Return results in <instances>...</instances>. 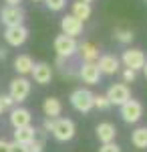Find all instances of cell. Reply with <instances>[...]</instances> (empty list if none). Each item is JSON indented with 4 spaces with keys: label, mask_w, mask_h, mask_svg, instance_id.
Here are the masks:
<instances>
[{
    "label": "cell",
    "mask_w": 147,
    "mask_h": 152,
    "mask_svg": "<svg viewBox=\"0 0 147 152\" xmlns=\"http://www.w3.org/2000/svg\"><path fill=\"white\" fill-rule=\"evenodd\" d=\"M6 57V51H4V49H0V59H4Z\"/></svg>",
    "instance_id": "obj_32"
},
{
    "label": "cell",
    "mask_w": 147,
    "mask_h": 152,
    "mask_svg": "<svg viewBox=\"0 0 147 152\" xmlns=\"http://www.w3.org/2000/svg\"><path fill=\"white\" fill-rule=\"evenodd\" d=\"M34 2H40V0H34Z\"/></svg>",
    "instance_id": "obj_36"
},
{
    "label": "cell",
    "mask_w": 147,
    "mask_h": 152,
    "mask_svg": "<svg viewBox=\"0 0 147 152\" xmlns=\"http://www.w3.org/2000/svg\"><path fill=\"white\" fill-rule=\"evenodd\" d=\"M4 112V104H2V97H0V114Z\"/></svg>",
    "instance_id": "obj_33"
},
{
    "label": "cell",
    "mask_w": 147,
    "mask_h": 152,
    "mask_svg": "<svg viewBox=\"0 0 147 152\" xmlns=\"http://www.w3.org/2000/svg\"><path fill=\"white\" fill-rule=\"evenodd\" d=\"M109 99L105 97V95H95L93 97V107H97V110H107L109 107Z\"/></svg>",
    "instance_id": "obj_23"
},
{
    "label": "cell",
    "mask_w": 147,
    "mask_h": 152,
    "mask_svg": "<svg viewBox=\"0 0 147 152\" xmlns=\"http://www.w3.org/2000/svg\"><path fill=\"white\" fill-rule=\"evenodd\" d=\"M0 152H10V142L0 140Z\"/></svg>",
    "instance_id": "obj_30"
},
{
    "label": "cell",
    "mask_w": 147,
    "mask_h": 152,
    "mask_svg": "<svg viewBox=\"0 0 147 152\" xmlns=\"http://www.w3.org/2000/svg\"><path fill=\"white\" fill-rule=\"evenodd\" d=\"M105 97L109 99V104H111V105H119V107H121L127 99H131L129 85H127V83H113V85L107 89Z\"/></svg>",
    "instance_id": "obj_3"
},
{
    "label": "cell",
    "mask_w": 147,
    "mask_h": 152,
    "mask_svg": "<svg viewBox=\"0 0 147 152\" xmlns=\"http://www.w3.org/2000/svg\"><path fill=\"white\" fill-rule=\"evenodd\" d=\"M30 122H32V116H30V112L26 107H14V110H10V124L14 126V130L26 128V126H30Z\"/></svg>",
    "instance_id": "obj_11"
},
{
    "label": "cell",
    "mask_w": 147,
    "mask_h": 152,
    "mask_svg": "<svg viewBox=\"0 0 147 152\" xmlns=\"http://www.w3.org/2000/svg\"><path fill=\"white\" fill-rule=\"evenodd\" d=\"M143 116V105L141 102H137V99H127L123 105H121V118H123V122L127 124H137L139 120Z\"/></svg>",
    "instance_id": "obj_4"
},
{
    "label": "cell",
    "mask_w": 147,
    "mask_h": 152,
    "mask_svg": "<svg viewBox=\"0 0 147 152\" xmlns=\"http://www.w3.org/2000/svg\"><path fill=\"white\" fill-rule=\"evenodd\" d=\"M95 132H97V138L101 144H111V142H115V136H117V128L111 122H101Z\"/></svg>",
    "instance_id": "obj_13"
},
{
    "label": "cell",
    "mask_w": 147,
    "mask_h": 152,
    "mask_svg": "<svg viewBox=\"0 0 147 152\" xmlns=\"http://www.w3.org/2000/svg\"><path fill=\"white\" fill-rule=\"evenodd\" d=\"M143 73H145V77H147V63L143 65Z\"/></svg>",
    "instance_id": "obj_34"
},
{
    "label": "cell",
    "mask_w": 147,
    "mask_h": 152,
    "mask_svg": "<svg viewBox=\"0 0 147 152\" xmlns=\"http://www.w3.org/2000/svg\"><path fill=\"white\" fill-rule=\"evenodd\" d=\"M113 35H115V39H117L119 43H123V45H127V43H131V41H133V37H135L131 28H123V26H117Z\"/></svg>",
    "instance_id": "obj_22"
},
{
    "label": "cell",
    "mask_w": 147,
    "mask_h": 152,
    "mask_svg": "<svg viewBox=\"0 0 147 152\" xmlns=\"http://www.w3.org/2000/svg\"><path fill=\"white\" fill-rule=\"evenodd\" d=\"M34 132H36V130H34L32 126H26V128H18V130H14V142H18V144H24V146H28V144L34 140Z\"/></svg>",
    "instance_id": "obj_19"
},
{
    "label": "cell",
    "mask_w": 147,
    "mask_h": 152,
    "mask_svg": "<svg viewBox=\"0 0 147 152\" xmlns=\"http://www.w3.org/2000/svg\"><path fill=\"white\" fill-rule=\"evenodd\" d=\"M131 144L139 148V150H143L147 148V128H137L133 134H131Z\"/></svg>",
    "instance_id": "obj_21"
},
{
    "label": "cell",
    "mask_w": 147,
    "mask_h": 152,
    "mask_svg": "<svg viewBox=\"0 0 147 152\" xmlns=\"http://www.w3.org/2000/svg\"><path fill=\"white\" fill-rule=\"evenodd\" d=\"M4 2H8V6H18V2H22V0H4Z\"/></svg>",
    "instance_id": "obj_31"
},
{
    "label": "cell",
    "mask_w": 147,
    "mask_h": 152,
    "mask_svg": "<svg viewBox=\"0 0 147 152\" xmlns=\"http://www.w3.org/2000/svg\"><path fill=\"white\" fill-rule=\"evenodd\" d=\"M0 97H2V104H4V110H14V104H16V102L12 99L10 95H0Z\"/></svg>",
    "instance_id": "obj_27"
},
{
    "label": "cell",
    "mask_w": 147,
    "mask_h": 152,
    "mask_svg": "<svg viewBox=\"0 0 147 152\" xmlns=\"http://www.w3.org/2000/svg\"><path fill=\"white\" fill-rule=\"evenodd\" d=\"M91 12H93L91 10V4H85V2H81V0L73 2V12H71V14H73L75 18H79L81 23H85V20L89 18Z\"/></svg>",
    "instance_id": "obj_20"
},
{
    "label": "cell",
    "mask_w": 147,
    "mask_h": 152,
    "mask_svg": "<svg viewBox=\"0 0 147 152\" xmlns=\"http://www.w3.org/2000/svg\"><path fill=\"white\" fill-rule=\"evenodd\" d=\"M93 97H95V94H91L89 89H75L73 94H71V104H73V107L77 110V112H81V114H89L91 110H93Z\"/></svg>",
    "instance_id": "obj_1"
},
{
    "label": "cell",
    "mask_w": 147,
    "mask_h": 152,
    "mask_svg": "<svg viewBox=\"0 0 147 152\" xmlns=\"http://www.w3.org/2000/svg\"><path fill=\"white\" fill-rule=\"evenodd\" d=\"M121 61H123L125 69H133V71L143 69V65L147 63L145 53L141 49H127L123 53V57H121Z\"/></svg>",
    "instance_id": "obj_6"
},
{
    "label": "cell",
    "mask_w": 147,
    "mask_h": 152,
    "mask_svg": "<svg viewBox=\"0 0 147 152\" xmlns=\"http://www.w3.org/2000/svg\"><path fill=\"white\" fill-rule=\"evenodd\" d=\"M57 120H58V118H57ZM57 120H53V118H45V122H43V130H45V132H53Z\"/></svg>",
    "instance_id": "obj_28"
},
{
    "label": "cell",
    "mask_w": 147,
    "mask_h": 152,
    "mask_svg": "<svg viewBox=\"0 0 147 152\" xmlns=\"http://www.w3.org/2000/svg\"><path fill=\"white\" fill-rule=\"evenodd\" d=\"M97 67L101 71V75H113L119 71V59L115 55H103L97 61Z\"/></svg>",
    "instance_id": "obj_14"
},
{
    "label": "cell",
    "mask_w": 147,
    "mask_h": 152,
    "mask_svg": "<svg viewBox=\"0 0 147 152\" xmlns=\"http://www.w3.org/2000/svg\"><path fill=\"white\" fill-rule=\"evenodd\" d=\"M45 2L50 10H63L65 4H67V0H45Z\"/></svg>",
    "instance_id": "obj_24"
},
{
    "label": "cell",
    "mask_w": 147,
    "mask_h": 152,
    "mask_svg": "<svg viewBox=\"0 0 147 152\" xmlns=\"http://www.w3.org/2000/svg\"><path fill=\"white\" fill-rule=\"evenodd\" d=\"M28 94H30V81L26 77H16V79L10 81V91H8V95H10L14 102H18V104L24 102L28 97Z\"/></svg>",
    "instance_id": "obj_7"
},
{
    "label": "cell",
    "mask_w": 147,
    "mask_h": 152,
    "mask_svg": "<svg viewBox=\"0 0 147 152\" xmlns=\"http://www.w3.org/2000/svg\"><path fill=\"white\" fill-rule=\"evenodd\" d=\"M81 2H85V4H91V2H93V0H81Z\"/></svg>",
    "instance_id": "obj_35"
},
{
    "label": "cell",
    "mask_w": 147,
    "mask_h": 152,
    "mask_svg": "<svg viewBox=\"0 0 147 152\" xmlns=\"http://www.w3.org/2000/svg\"><path fill=\"white\" fill-rule=\"evenodd\" d=\"M79 75H81V79L85 83H89V85H95L101 79V71L97 67V63H83L79 69Z\"/></svg>",
    "instance_id": "obj_12"
},
{
    "label": "cell",
    "mask_w": 147,
    "mask_h": 152,
    "mask_svg": "<svg viewBox=\"0 0 147 152\" xmlns=\"http://www.w3.org/2000/svg\"><path fill=\"white\" fill-rule=\"evenodd\" d=\"M43 112H45L46 118L57 120V118L63 114V104H61V99H58V97H46L45 104H43Z\"/></svg>",
    "instance_id": "obj_16"
},
{
    "label": "cell",
    "mask_w": 147,
    "mask_h": 152,
    "mask_svg": "<svg viewBox=\"0 0 147 152\" xmlns=\"http://www.w3.org/2000/svg\"><path fill=\"white\" fill-rule=\"evenodd\" d=\"M30 73H32L34 81L40 83V85H46V83H50V79H53V69H50L48 63H36Z\"/></svg>",
    "instance_id": "obj_15"
},
{
    "label": "cell",
    "mask_w": 147,
    "mask_h": 152,
    "mask_svg": "<svg viewBox=\"0 0 147 152\" xmlns=\"http://www.w3.org/2000/svg\"><path fill=\"white\" fill-rule=\"evenodd\" d=\"M0 18H2V23L6 24V28H10V26H22L24 12L20 10V6H6L0 12Z\"/></svg>",
    "instance_id": "obj_8"
},
{
    "label": "cell",
    "mask_w": 147,
    "mask_h": 152,
    "mask_svg": "<svg viewBox=\"0 0 147 152\" xmlns=\"http://www.w3.org/2000/svg\"><path fill=\"white\" fill-rule=\"evenodd\" d=\"M99 152H121V148H119L115 142H111V144H101Z\"/></svg>",
    "instance_id": "obj_26"
},
{
    "label": "cell",
    "mask_w": 147,
    "mask_h": 152,
    "mask_svg": "<svg viewBox=\"0 0 147 152\" xmlns=\"http://www.w3.org/2000/svg\"><path fill=\"white\" fill-rule=\"evenodd\" d=\"M75 122L73 120H68V118H58L57 122H55V128H53V136L57 138L58 142H68L75 138Z\"/></svg>",
    "instance_id": "obj_2"
},
{
    "label": "cell",
    "mask_w": 147,
    "mask_h": 152,
    "mask_svg": "<svg viewBox=\"0 0 147 152\" xmlns=\"http://www.w3.org/2000/svg\"><path fill=\"white\" fill-rule=\"evenodd\" d=\"M4 39L12 47H20V45H24V41L28 39V31L24 26H10V28L4 31Z\"/></svg>",
    "instance_id": "obj_10"
},
{
    "label": "cell",
    "mask_w": 147,
    "mask_h": 152,
    "mask_svg": "<svg viewBox=\"0 0 147 152\" xmlns=\"http://www.w3.org/2000/svg\"><path fill=\"white\" fill-rule=\"evenodd\" d=\"M77 51L83 55L85 63H95V59H99V49L95 47L93 43H81Z\"/></svg>",
    "instance_id": "obj_17"
},
{
    "label": "cell",
    "mask_w": 147,
    "mask_h": 152,
    "mask_svg": "<svg viewBox=\"0 0 147 152\" xmlns=\"http://www.w3.org/2000/svg\"><path fill=\"white\" fill-rule=\"evenodd\" d=\"M135 77H137V71H133V69H125L123 71V83H133Z\"/></svg>",
    "instance_id": "obj_25"
},
{
    "label": "cell",
    "mask_w": 147,
    "mask_h": 152,
    "mask_svg": "<svg viewBox=\"0 0 147 152\" xmlns=\"http://www.w3.org/2000/svg\"><path fill=\"white\" fill-rule=\"evenodd\" d=\"M77 49H79L77 39H71V37H67V35H58L57 39H55V51H57V55L61 59L73 57V55L77 53Z\"/></svg>",
    "instance_id": "obj_5"
},
{
    "label": "cell",
    "mask_w": 147,
    "mask_h": 152,
    "mask_svg": "<svg viewBox=\"0 0 147 152\" xmlns=\"http://www.w3.org/2000/svg\"><path fill=\"white\" fill-rule=\"evenodd\" d=\"M61 28H63V35L71 37V39H77L83 33V23H81L79 18H75L73 14H67L61 20Z\"/></svg>",
    "instance_id": "obj_9"
},
{
    "label": "cell",
    "mask_w": 147,
    "mask_h": 152,
    "mask_svg": "<svg viewBox=\"0 0 147 152\" xmlns=\"http://www.w3.org/2000/svg\"><path fill=\"white\" fill-rule=\"evenodd\" d=\"M10 152H28V146L18 144V142H10Z\"/></svg>",
    "instance_id": "obj_29"
},
{
    "label": "cell",
    "mask_w": 147,
    "mask_h": 152,
    "mask_svg": "<svg viewBox=\"0 0 147 152\" xmlns=\"http://www.w3.org/2000/svg\"><path fill=\"white\" fill-rule=\"evenodd\" d=\"M32 67H34V63L28 55H18V57L14 59V69H16V73H20L22 77L28 75L32 71Z\"/></svg>",
    "instance_id": "obj_18"
}]
</instances>
